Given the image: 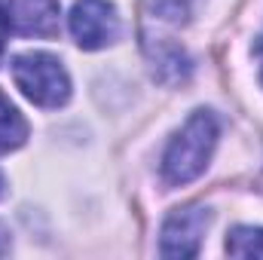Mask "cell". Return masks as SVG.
Returning a JSON list of instances; mask_svg holds the SVG:
<instances>
[{
	"mask_svg": "<svg viewBox=\"0 0 263 260\" xmlns=\"http://www.w3.org/2000/svg\"><path fill=\"white\" fill-rule=\"evenodd\" d=\"M217 120L208 110H196L187 126L178 132L162 156V181L168 187H181L196 181L199 175L205 172L214 147H217Z\"/></svg>",
	"mask_w": 263,
	"mask_h": 260,
	"instance_id": "obj_1",
	"label": "cell"
},
{
	"mask_svg": "<svg viewBox=\"0 0 263 260\" xmlns=\"http://www.w3.org/2000/svg\"><path fill=\"white\" fill-rule=\"evenodd\" d=\"M12 80L28 101L55 110L70 98V77L49 52H22L12 59Z\"/></svg>",
	"mask_w": 263,
	"mask_h": 260,
	"instance_id": "obj_2",
	"label": "cell"
},
{
	"mask_svg": "<svg viewBox=\"0 0 263 260\" xmlns=\"http://www.w3.org/2000/svg\"><path fill=\"white\" fill-rule=\"evenodd\" d=\"M70 34L83 49H104L120 37V15L110 0H77L70 9Z\"/></svg>",
	"mask_w": 263,
	"mask_h": 260,
	"instance_id": "obj_3",
	"label": "cell"
},
{
	"mask_svg": "<svg viewBox=\"0 0 263 260\" xmlns=\"http://www.w3.org/2000/svg\"><path fill=\"white\" fill-rule=\"evenodd\" d=\"M208 230V208L187 205L168 214L162 224V239H159V254L162 257H196L202 236Z\"/></svg>",
	"mask_w": 263,
	"mask_h": 260,
	"instance_id": "obj_4",
	"label": "cell"
},
{
	"mask_svg": "<svg viewBox=\"0 0 263 260\" xmlns=\"http://www.w3.org/2000/svg\"><path fill=\"white\" fill-rule=\"evenodd\" d=\"M6 18L18 34L52 37L59 31V0H9Z\"/></svg>",
	"mask_w": 263,
	"mask_h": 260,
	"instance_id": "obj_5",
	"label": "cell"
},
{
	"mask_svg": "<svg viewBox=\"0 0 263 260\" xmlns=\"http://www.w3.org/2000/svg\"><path fill=\"white\" fill-rule=\"evenodd\" d=\"M150 52V62H153V77L175 86V83H184L190 77V59L181 46H172V43H156V46H147Z\"/></svg>",
	"mask_w": 263,
	"mask_h": 260,
	"instance_id": "obj_6",
	"label": "cell"
},
{
	"mask_svg": "<svg viewBox=\"0 0 263 260\" xmlns=\"http://www.w3.org/2000/svg\"><path fill=\"white\" fill-rule=\"evenodd\" d=\"M28 138V123L25 117L15 110V104L0 92V153L18 150Z\"/></svg>",
	"mask_w": 263,
	"mask_h": 260,
	"instance_id": "obj_7",
	"label": "cell"
},
{
	"mask_svg": "<svg viewBox=\"0 0 263 260\" xmlns=\"http://www.w3.org/2000/svg\"><path fill=\"white\" fill-rule=\"evenodd\" d=\"M227 254H233V257H263V227H236L227 236Z\"/></svg>",
	"mask_w": 263,
	"mask_h": 260,
	"instance_id": "obj_8",
	"label": "cell"
},
{
	"mask_svg": "<svg viewBox=\"0 0 263 260\" xmlns=\"http://www.w3.org/2000/svg\"><path fill=\"white\" fill-rule=\"evenodd\" d=\"M150 6L162 22H184L190 12V0H150Z\"/></svg>",
	"mask_w": 263,
	"mask_h": 260,
	"instance_id": "obj_9",
	"label": "cell"
},
{
	"mask_svg": "<svg viewBox=\"0 0 263 260\" xmlns=\"http://www.w3.org/2000/svg\"><path fill=\"white\" fill-rule=\"evenodd\" d=\"M6 28H9V18H6V12L0 9V52H3V37H6Z\"/></svg>",
	"mask_w": 263,
	"mask_h": 260,
	"instance_id": "obj_10",
	"label": "cell"
},
{
	"mask_svg": "<svg viewBox=\"0 0 263 260\" xmlns=\"http://www.w3.org/2000/svg\"><path fill=\"white\" fill-rule=\"evenodd\" d=\"M3 190H6V178L0 175V196H3Z\"/></svg>",
	"mask_w": 263,
	"mask_h": 260,
	"instance_id": "obj_11",
	"label": "cell"
},
{
	"mask_svg": "<svg viewBox=\"0 0 263 260\" xmlns=\"http://www.w3.org/2000/svg\"><path fill=\"white\" fill-rule=\"evenodd\" d=\"M260 80H263V70H260Z\"/></svg>",
	"mask_w": 263,
	"mask_h": 260,
	"instance_id": "obj_12",
	"label": "cell"
}]
</instances>
